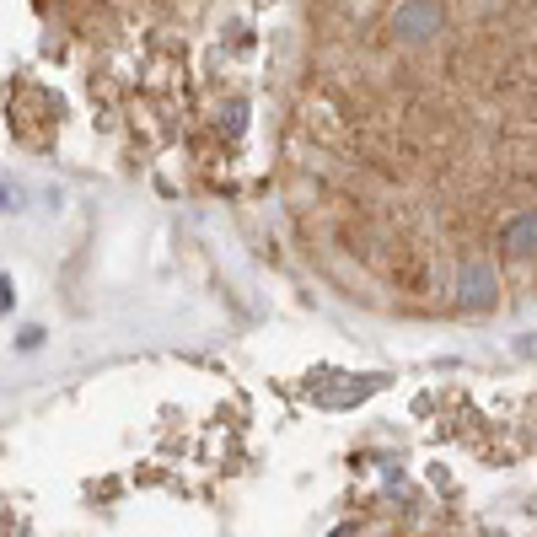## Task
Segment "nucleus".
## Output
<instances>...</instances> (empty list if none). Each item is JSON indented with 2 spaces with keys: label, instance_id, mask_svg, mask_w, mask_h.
I'll return each mask as SVG.
<instances>
[{
  "label": "nucleus",
  "instance_id": "nucleus-1",
  "mask_svg": "<svg viewBox=\"0 0 537 537\" xmlns=\"http://www.w3.org/2000/svg\"><path fill=\"white\" fill-rule=\"evenodd\" d=\"M495 264H484L478 253H468L457 264V307L462 312H478V307H495Z\"/></svg>",
  "mask_w": 537,
  "mask_h": 537
},
{
  "label": "nucleus",
  "instance_id": "nucleus-2",
  "mask_svg": "<svg viewBox=\"0 0 537 537\" xmlns=\"http://www.w3.org/2000/svg\"><path fill=\"white\" fill-rule=\"evenodd\" d=\"M393 33L403 43H425L430 33H441V0H403L393 11Z\"/></svg>",
  "mask_w": 537,
  "mask_h": 537
},
{
  "label": "nucleus",
  "instance_id": "nucleus-3",
  "mask_svg": "<svg viewBox=\"0 0 537 537\" xmlns=\"http://www.w3.org/2000/svg\"><path fill=\"white\" fill-rule=\"evenodd\" d=\"M500 248L511 253V258H521V253H532V248H537V210H521V215H511V221H505Z\"/></svg>",
  "mask_w": 537,
  "mask_h": 537
}]
</instances>
